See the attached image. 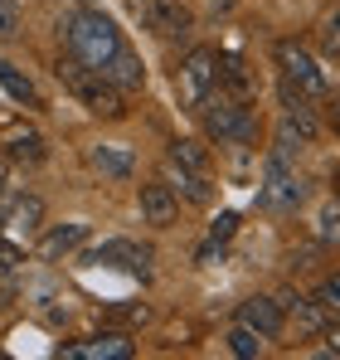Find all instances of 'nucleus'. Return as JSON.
I'll use <instances>...</instances> for the list:
<instances>
[{
  "label": "nucleus",
  "mask_w": 340,
  "mask_h": 360,
  "mask_svg": "<svg viewBox=\"0 0 340 360\" xmlns=\"http://www.w3.org/2000/svg\"><path fill=\"white\" fill-rule=\"evenodd\" d=\"M63 49H68L73 63L93 68L98 78H107L122 93H141V88H146V68L136 59V49L126 44V34L117 30L112 15H103V10H93V5L73 10V15L63 20Z\"/></svg>",
  "instance_id": "nucleus-1"
},
{
  "label": "nucleus",
  "mask_w": 340,
  "mask_h": 360,
  "mask_svg": "<svg viewBox=\"0 0 340 360\" xmlns=\"http://www.w3.org/2000/svg\"><path fill=\"white\" fill-rule=\"evenodd\" d=\"M200 117H204V136L219 141V146H258V136H263V122L253 112V103L248 98H233L224 88H214L204 98Z\"/></svg>",
  "instance_id": "nucleus-2"
},
{
  "label": "nucleus",
  "mask_w": 340,
  "mask_h": 360,
  "mask_svg": "<svg viewBox=\"0 0 340 360\" xmlns=\"http://www.w3.org/2000/svg\"><path fill=\"white\" fill-rule=\"evenodd\" d=\"M273 59H277V68H282V88L287 93H296V98H306V103H316V98L331 93L326 68L316 63V54H311L301 39H277Z\"/></svg>",
  "instance_id": "nucleus-3"
},
{
  "label": "nucleus",
  "mask_w": 340,
  "mask_h": 360,
  "mask_svg": "<svg viewBox=\"0 0 340 360\" xmlns=\"http://www.w3.org/2000/svg\"><path fill=\"white\" fill-rule=\"evenodd\" d=\"M58 78L68 83V93L93 112V117H103V122H122L126 117V93L122 88H112L107 78H98L93 68H83V63H58Z\"/></svg>",
  "instance_id": "nucleus-4"
},
{
  "label": "nucleus",
  "mask_w": 340,
  "mask_h": 360,
  "mask_svg": "<svg viewBox=\"0 0 340 360\" xmlns=\"http://www.w3.org/2000/svg\"><path fill=\"white\" fill-rule=\"evenodd\" d=\"M214 88H219V49L195 44V49L180 59V68H175V98H180V108L200 112Z\"/></svg>",
  "instance_id": "nucleus-5"
},
{
  "label": "nucleus",
  "mask_w": 340,
  "mask_h": 360,
  "mask_svg": "<svg viewBox=\"0 0 340 360\" xmlns=\"http://www.w3.org/2000/svg\"><path fill=\"white\" fill-rule=\"evenodd\" d=\"M258 205L273 214H296L306 205V180L296 176V166L282 156H268L263 166V185H258Z\"/></svg>",
  "instance_id": "nucleus-6"
},
{
  "label": "nucleus",
  "mask_w": 340,
  "mask_h": 360,
  "mask_svg": "<svg viewBox=\"0 0 340 360\" xmlns=\"http://www.w3.org/2000/svg\"><path fill=\"white\" fill-rule=\"evenodd\" d=\"M141 30H151L156 39H185L195 30V10L185 0H131Z\"/></svg>",
  "instance_id": "nucleus-7"
},
{
  "label": "nucleus",
  "mask_w": 340,
  "mask_h": 360,
  "mask_svg": "<svg viewBox=\"0 0 340 360\" xmlns=\"http://www.w3.org/2000/svg\"><path fill=\"white\" fill-rule=\"evenodd\" d=\"M0 229L10 239H34L44 229V200L30 195V190H20V195L5 190V200H0Z\"/></svg>",
  "instance_id": "nucleus-8"
},
{
  "label": "nucleus",
  "mask_w": 340,
  "mask_h": 360,
  "mask_svg": "<svg viewBox=\"0 0 340 360\" xmlns=\"http://www.w3.org/2000/svg\"><path fill=\"white\" fill-rule=\"evenodd\" d=\"M83 263H107V268H122V273H131V278H151V263H156V253H151L146 243H136V239H107L103 248H93Z\"/></svg>",
  "instance_id": "nucleus-9"
},
{
  "label": "nucleus",
  "mask_w": 340,
  "mask_h": 360,
  "mask_svg": "<svg viewBox=\"0 0 340 360\" xmlns=\"http://www.w3.org/2000/svg\"><path fill=\"white\" fill-rule=\"evenodd\" d=\"M233 321H243L248 331H258L263 341H277L287 331V311L277 297H243L238 302V311H233Z\"/></svg>",
  "instance_id": "nucleus-10"
},
{
  "label": "nucleus",
  "mask_w": 340,
  "mask_h": 360,
  "mask_svg": "<svg viewBox=\"0 0 340 360\" xmlns=\"http://www.w3.org/2000/svg\"><path fill=\"white\" fill-rule=\"evenodd\" d=\"M136 205H141V224H151V229H170L180 219V195L166 180H146L136 190Z\"/></svg>",
  "instance_id": "nucleus-11"
},
{
  "label": "nucleus",
  "mask_w": 340,
  "mask_h": 360,
  "mask_svg": "<svg viewBox=\"0 0 340 360\" xmlns=\"http://www.w3.org/2000/svg\"><path fill=\"white\" fill-rule=\"evenodd\" d=\"M68 360H131L136 356V341L126 331H103V336H88V341H73L63 346Z\"/></svg>",
  "instance_id": "nucleus-12"
},
{
  "label": "nucleus",
  "mask_w": 340,
  "mask_h": 360,
  "mask_svg": "<svg viewBox=\"0 0 340 360\" xmlns=\"http://www.w3.org/2000/svg\"><path fill=\"white\" fill-rule=\"evenodd\" d=\"M161 180H166L180 200H190V205H214V180H209V171H190V166H180V161L166 156Z\"/></svg>",
  "instance_id": "nucleus-13"
},
{
  "label": "nucleus",
  "mask_w": 340,
  "mask_h": 360,
  "mask_svg": "<svg viewBox=\"0 0 340 360\" xmlns=\"http://www.w3.org/2000/svg\"><path fill=\"white\" fill-rule=\"evenodd\" d=\"M282 311H287V326H296V336H306V341H316L326 326H331V316H326V307L316 297H301V292H282Z\"/></svg>",
  "instance_id": "nucleus-14"
},
{
  "label": "nucleus",
  "mask_w": 340,
  "mask_h": 360,
  "mask_svg": "<svg viewBox=\"0 0 340 360\" xmlns=\"http://www.w3.org/2000/svg\"><path fill=\"white\" fill-rule=\"evenodd\" d=\"M88 166H93L103 180H131L136 151H131L126 141H98V146H88Z\"/></svg>",
  "instance_id": "nucleus-15"
},
{
  "label": "nucleus",
  "mask_w": 340,
  "mask_h": 360,
  "mask_svg": "<svg viewBox=\"0 0 340 360\" xmlns=\"http://www.w3.org/2000/svg\"><path fill=\"white\" fill-rule=\"evenodd\" d=\"M88 224L83 219H73V224H54V229H44V239H39V258H49V263H58L63 253H73V248H83L88 243Z\"/></svg>",
  "instance_id": "nucleus-16"
},
{
  "label": "nucleus",
  "mask_w": 340,
  "mask_h": 360,
  "mask_svg": "<svg viewBox=\"0 0 340 360\" xmlns=\"http://www.w3.org/2000/svg\"><path fill=\"white\" fill-rule=\"evenodd\" d=\"M5 156H15V161H30V166H34V161H44V136H39V131H30V127H25V131L15 127V131H5Z\"/></svg>",
  "instance_id": "nucleus-17"
},
{
  "label": "nucleus",
  "mask_w": 340,
  "mask_h": 360,
  "mask_svg": "<svg viewBox=\"0 0 340 360\" xmlns=\"http://www.w3.org/2000/svg\"><path fill=\"white\" fill-rule=\"evenodd\" d=\"M0 83H5V93H10L15 103H25V108H39V93H34L30 73H20L15 63H5V59H0Z\"/></svg>",
  "instance_id": "nucleus-18"
},
{
  "label": "nucleus",
  "mask_w": 340,
  "mask_h": 360,
  "mask_svg": "<svg viewBox=\"0 0 340 360\" xmlns=\"http://www.w3.org/2000/svg\"><path fill=\"white\" fill-rule=\"evenodd\" d=\"M316 243H326V248H340V195L336 200H326L321 210H316Z\"/></svg>",
  "instance_id": "nucleus-19"
},
{
  "label": "nucleus",
  "mask_w": 340,
  "mask_h": 360,
  "mask_svg": "<svg viewBox=\"0 0 340 360\" xmlns=\"http://www.w3.org/2000/svg\"><path fill=\"white\" fill-rule=\"evenodd\" d=\"M166 156H170V161H180V166H190V171H209V151H204V141H195V136L170 141Z\"/></svg>",
  "instance_id": "nucleus-20"
},
{
  "label": "nucleus",
  "mask_w": 340,
  "mask_h": 360,
  "mask_svg": "<svg viewBox=\"0 0 340 360\" xmlns=\"http://www.w3.org/2000/svg\"><path fill=\"white\" fill-rule=\"evenodd\" d=\"M228 351H233V356L238 360H253V356H263V336H258V331H248V326H243V321H233V326H228Z\"/></svg>",
  "instance_id": "nucleus-21"
},
{
  "label": "nucleus",
  "mask_w": 340,
  "mask_h": 360,
  "mask_svg": "<svg viewBox=\"0 0 340 360\" xmlns=\"http://www.w3.org/2000/svg\"><path fill=\"white\" fill-rule=\"evenodd\" d=\"M316 302L326 307V316H331V321H340V273H326V278H321Z\"/></svg>",
  "instance_id": "nucleus-22"
},
{
  "label": "nucleus",
  "mask_w": 340,
  "mask_h": 360,
  "mask_svg": "<svg viewBox=\"0 0 340 360\" xmlns=\"http://www.w3.org/2000/svg\"><path fill=\"white\" fill-rule=\"evenodd\" d=\"M321 54L340 63V10L326 20V25H321Z\"/></svg>",
  "instance_id": "nucleus-23"
},
{
  "label": "nucleus",
  "mask_w": 340,
  "mask_h": 360,
  "mask_svg": "<svg viewBox=\"0 0 340 360\" xmlns=\"http://www.w3.org/2000/svg\"><path fill=\"white\" fill-rule=\"evenodd\" d=\"M20 34V0H0V39Z\"/></svg>",
  "instance_id": "nucleus-24"
},
{
  "label": "nucleus",
  "mask_w": 340,
  "mask_h": 360,
  "mask_svg": "<svg viewBox=\"0 0 340 360\" xmlns=\"http://www.w3.org/2000/svg\"><path fill=\"white\" fill-rule=\"evenodd\" d=\"M233 229H238V214L233 210H224L214 224H209V243H224V239H233Z\"/></svg>",
  "instance_id": "nucleus-25"
},
{
  "label": "nucleus",
  "mask_w": 340,
  "mask_h": 360,
  "mask_svg": "<svg viewBox=\"0 0 340 360\" xmlns=\"http://www.w3.org/2000/svg\"><path fill=\"white\" fill-rule=\"evenodd\" d=\"M25 258V248H20V239H10L5 229H0V268H15Z\"/></svg>",
  "instance_id": "nucleus-26"
},
{
  "label": "nucleus",
  "mask_w": 340,
  "mask_h": 360,
  "mask_svg": "<svg viewBox=\"0 0 340 360\" xmlns=\"http://www.w3.org/2000/svg\"><path fill=\"white\" fill-rule=\"evenodd\" d=\"M122 321H151V307H117Z\"/></svg>",
  "instance_id": "nucleus-27"
},
{
  "label": "nucleus",
  "mask_w": 340,
  "mask_h": 360,
  "mask_svg": "<svg viewBox=\"0 0 340 360\" xmlns=\"http://www.w3.org/2000/svg\"><path fill=\"white\" fill-rule=\"evenodd\" d=\"M321 336H326V356H340V321H331Z\"/></svg>",
  "instance_id": "nucleus-28"
},
{
  "label": "nucleus",
  "mask_w": 340,
  "mask_h": 360,
  "mask_svg": "<svg viewBox=\"0 0 340 360\" xmlns=\"http://www.w3.org/2000/svg\"><path fill=\"white\" fill-rule=\"evenodd\" d=\"M326 98H331V93H326ZM331 127H336V131H340V93H336V98H331Z\"/></svg>",
  "instance_id": "nucleus-29"
},
{
  "label": "nucleus",
  "mask_w": 340,
  "mask_h": 360,
  "mask_svg": "<svg viewBox=\"0 0 340 360\" xmlns=\"http://www.w3.org/2000/svg\"><path fill=\"white\" fill-rule=\"evenodd\" d=\"M5 190H10V171H5V161H0V200H5Z\"/></svg>",
  "instance_id": "nucleus-30"
},
{
  "label": "nucleus",
  "mask_w": 340,
  "mask_h": 360,
  "mask_svg": "<svg viewBox=\"0 0 340 360\" xmlns=\"http://www.w3.org/2000/svg\"><path fill=\"white\" fill-rule=\"evenodd\" d=\"M336 195H340V166H336Z\"/></svg>",
  "instance_id": "nucleus-31"
}]
</instances>
